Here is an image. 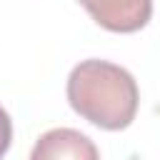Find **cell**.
Instances as JSON below:
<instances>
[{
  "mask_svg": "<svg viewBox=\"0 0 160 160\" xmlns=\"http://www.w3.org/2000/svg\"><path fill=\"white\" fill-rule=\"evenodd\" d=\"M30 160H100L95 142L72 128H52L38 138Z\"/></svg>",
  "mask_w": 160,
  "mask_h": 160,
  "instance_id": "cell-3",
  "label": "cell"
},
{
  "mask_svg": "<svg viewBox=\"0 0 160 160\" xmlns=\"http://www.w3.org/2000/svg\"><path fill=\"white\" fill-rule=\"evenodd\" d=\"M68 102L102 130H125L135 120L140 92L125 68L108 60H82L70 70Z\"/></svg>",
  "mask_w": 160,
  "mask_h": 160,
  "instance_id": "cell-1",
  "label": "cell"
},
{
  "mask_svg": "<svg viewBox=\"0 0 160 160\" xmlns=\"http://www.w3.org/2000/svg\"><path fill=\"white\" fill-rule=\"evenodd\" d=\"M90 18L110 32H138L152 15V0H78Z\"/></svg>",
  "mask_w": 160,
  "mask_h": 160,
  "instance_id": "cell-2",
  "label": "cell"
},
{
  "mask_svg": "<svg viewBox=\"0 0 160 160\" xmlns=\"http://www.w3.org/2000/svg\"><path fill=\"white\" fill-rule=\"evenodd\" d=\"M10 142H12V120L5 112V108H0V160L10 150Z\"/></svg>",
  "mask_w": 160,
  "mask_h": 160,
  "instance_id": "cell-4",
  "label": "cell"
}]
</instances>
